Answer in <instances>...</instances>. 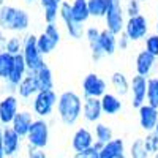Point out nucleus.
Returning <instances> with one entry per match:
<instances>
[{
  "instance_id": "nucleus-1",
  "label": "nucleus",
  "mask_w": 158,
  "mask_h": 158,
  "mask_svg": "<svg viewBox=\"0 0 158 158\" xmlns=\"http://www.w3.org/2000/svg\"><path fill=\"white\" fill-rule=\"evenodd\" d=\"M82 103L84 98L74 90H65L59 95L57 100V115L59 120L67 125L73 127L82 117Z\"/></svg>"
},
{
  "instance_id": "nucleus-2",
  "label": "nucleus",
  "mask_w": 158,
  "mask_h": 158,
  "mask_svg": "<svg viewBox=\"0 0 158 158\" xmlns=\"http://www.w3.org/2000/svg\"><path fill=\"white\" fill-rule=\"evenodd\" d=\"M29 27H30V16L25 10L13 5L0 6V30L24 33L29 30Z\"/></svg>"
},
{
  "instance_id": "nucleus-3",
  "label": "nucleus",
  "mask_w": 158,
  "mask_h": 158,
  "mask_svg": "<svg viewBox=\"0 0 158 158\" xmlns=\"http://www.w3.org/2000/svg\"><path fill=\"white\" fill-rule=\"evenodd\" d=\"M125 22H127V15H125L123 0H109L108 11L106 16H104V25H106L104 29H108L114 35H120L123 33Z\"/></svg>"
},
{
  "instance_id": "nucleus-4",
  "label": "nucleus",
  "mask_w": 158,
  "mask_h": 158,
  "mask_svg": "<svg viewBox=\"0 0 158 158\" xmlns=\"http://www.w3.org/2000/svg\"><path fill=\"white\" fill-rule=\"evenodd\" d=\"M59 95L56 90H40L38 94L32 98V112L36 115V118H48L52 115L54 109L57 108Z\"/></svg>"
},
{
  "instance_id": "nucleus-5",
  "label": "nucleus",
  "mask_w": 158,
  "mask_h": 158,
  "mask_svg": "<svg viewBox=\"0 0 158 158\" xmlns=\"http://www.w3.org/2000/svg\"><path fill=\"white\" fill-rule=\"evenodd\" d=\"M22 57L25 60L29 73H36L38 70H41L46 62H44V56L40 52L38 46H36V35L29 33L24 38V49H22Z\"/></svg>"
},
{
  "instance_id": "nucleus-6",
  "label": "nucleus",
  "mask_w": 158,
  "mask_h": 158,
  "mask_svg": "<svg viewBox=\"0 0 158 158\" xmlns=\"http://www.w3.org/2000/svg\"><path fill=\"white\" fill-rule=\"evenodd\" d=\"M25 139L29 147L44 150L49 144V123L46 118H35Z\"/></svg>"
},
{
  "instance_id": "nucleus-7",
  "label": "nucleus",
  "mask_w": 158,
  "mask_h": 158,
  "mask_svg": "<svg viewBox=\"0 0 158 158\" xmlns=\"http://www.w3.org/2000/svg\"><path fill=\"white\" fill-rule=\"evenodd\" d=\"M81 89H82V98H98L100 100L101 97L108 94V82L100 74L89 73L82 79Z\"/></svg>"
},
{
  "instance_id": "nucleus-8",
  "label": "nucleus",
  "mask_w": 158,
  "mask_h": 158,
  "mask_svg": "<svg viewBox=\"0 0 158 158\" xmlns=\"http://www.w3.org/2000/svg\"><path fill=\"white\" fill-rule=\"evenodd\" d=\"M123 33L130 38V41H141L149 36V21L144 15L127 18Z\"/></svg>"
},
{
  "instance_id": "nucleus-9",
  "label": "nucleus",
  "mask_w": 158,
  "mask_h": 158,
  "mask_svg": "<svg viewBox=\"0 0 158 158\" xmlns=\"http://www.w3.org/2000/svg\"><path fill=\"white\" fill-rule=\"evenodd\" d=\"M59 19L63 22L65 29H67V33L70 35V38L73 40H82L84 33H85V29L82 24H77L74 19H73V15H71V3L70 2H65L62 3L60 6V16Z\"/></svg>"
},
{
  "instance_id": "nucleus-10",
  "label": "nucleus",
  "mask_w": 158,
  "mask_h": 158,
  "mask_svg": "<svg viewBox=\"0 0 158 158\" xmlns=\"http://www.w3.org/2000/svg\"><path fill=\"white\" fill-rule=\"evenodd\" d=\"M147 77H142L139 74H135L131 77V87H130V98L131 106L139 109L141 106L147 103Z\"/></svg>"
},
{
  "instance_id": "nucleus-11",
  "label": "nucleus",
  "mask_w": 158,
  "mask_h": 158,
  "mask_svg": "<svg viewBox=\"0 0 158 158\" xmlns=\"http://www.w3.org/2000/svg\"><path fill=\"white\" fill-rule=\"evenodd\" d=\"M19 111V98L16 95H5L0 100V127H10Z\"/></svg>"
},
{
  "instance_id": "nucleus-12",
  "label": "nucleus",
  "mask_w": 158,
  "mask_h": 158,
  "mask_svg": "<svg viewBox=\"0 0 158 158\" xmlns=\"http://www.w3.org/2000/svg\"><path fill=\"white\" fill-rule=\"evenodd\" d=\"M94 146H95L94 131H90L87 127H79L73 133V136H71V147H73L74 153L89 150Z\"/></svg>"
},
{
  "instance_id": "nucleus-13",
  "label": "nucleus",
  "mask_w": 158,
  "mask_h": 158,
  "mask_svg": "<svg viewBox=\"0 0 158 158\" xmlns=\"http://www.w3.org/2000/svg\"><path fill=\"white\" fill-rule=\"evenodd\" d=\"M138 118H139V127L146 133H153L155 127L158 123V109L150 106V104H144L138 109Z\"/></svg>"
},
{
  "instance_id": "nucleus-14",
  "label": "nucleus",
  "mask_w": 158,
  "mask_h": 158,
  "mask_svg": "<svg viewBox=\"0 0 158 158\" xmlns=\"http://www.w3.org/2000/svg\"><path fill=\"white\" fill-rule=\"evenodd\" d=\"M3 149L6 158L19 156L21 147H22V138L16 133L11 127H3Z\"/></svg>"
},
{
  "instance_id": "nucleus-15",
  "label": "nucleus",
  "mask_w": 158,
  "mask_h": 158,
  "mask_svg": "<svg viewBox=\"0 0 158 158\" xmlns=\"http://www.w3.org/2000/svg\"><path fill=\"white\" fill-rule=\"evenodd\" d=\"M156 57H153L152 54H149L147 51H139L138 56L135 59V70H136V74L142 76V77H152V73L156 67Z\"/></svg>"
},
{
  "instance_id": "nucleus-16",
  "label": "nucleus",
  "mask_w": 158,
  "mask_h": 158,
  "mask_svg": "<svg viewBox=\"0 0 158 158\" xmlns=\"http://www.w3.org/2000/svg\"><path fill=\"white\" fill-rule=\"evenodd\" d=\"M103 108H101V101L98 98H84L82 103V118L89 123H98L101 122L103 117Z\"/></svg>"
},
{
  "instance_id": "nucleus-17",
  "label": "nucleus",
  "mask_w": 158,
  "mask_h": 158,
  "mask_svg": "<svg viewBox=\"0 0 158 158\" xmlns=\"http://www.w3.org/2000/svg\"><path fill=\"white\" fill-rule=\"evenodd\" d=\"M35 118L36 117H33V112L32 111L22 109V111L18 112V115L15 117V120H13V123L10 127L15 130L22 139H25V136H27V133H29V130H30V127H32Z\"/></svg>"
},
{
  "instance_id": "nucleus-18",
  "label": "nucleus",
  "mask_w": 158,
  "mask_h": 158,
  "mask_svg": "<svg viewBox=\"0 0 158 158\" xmlns=\"http://www.w3.org/2000/svg\"><path fill=\"white\" fill-rule=\"evenodd\" d=\"M100 158H127V147L122 138H114L100 150Z\"/></svg>"
},
{
  "instance_id": "nucleus-19",
  "label": "nucleus",
  "mask_w": 158,
  "mask_h": 158,
  "mask_svg": "<svg viewBox=\"0 0 158 158\" xmlns=\"http://www.w3.org/2000/svg\"><path fill=\"white\" fill-rule=\"evenodd\" d=\"M38 92H40V87L36 82V77L33 73H29L19 82V85L16 89V97H19L22 100H32Z\"/></svg>"
},
{
  "instance_id": "nucleus-20",
  "label": "nucleus",
  "mask_w": 158,
  "mask_h": 158,
  "mask_svg": "<svg viewBox=\"0 0 158 158\" xmlns=\"http://www.w3.org/2000/svg\"><path fill=\"white\" fill-rule=\"evenodd\" d=\"M43 8V18L46 24H56L60 16V6L65 0H38Z\"/></svg>"
},
{
  "instance_id": "nucleus-21",
  "label": "nucleus",
  "mask_w": 158,
  "mask_h": 158,
  "mask_svg": "<svg viewBox=\"0 0 158 158\" xmlns=\"http://www.w3.org/2000/svg\"><path fill=\"white\" fill-rule=\"evenodd\" d=\"M117 36L118 35H114L108 29H101V35H100L97 43H98V46L101 48V51L104 52V56H106V57L114 56L115 51L118 49L117 48Z\"/></svg>"
},
{
  "instance_id": "nucleus-22",
  "label": "nucleus",
  "mask_w": 158,
  "mask_h": 158,
  "mask_svg": "<svg viewBox=\"0 0 158 158\" xmlns=\"http://www.w3.org/2000/svg\"><path fill=\"white\" fill-rule=\"evenodd\" d=\"M100 101H101V108H103L104 115H117L123 108L120 97L115 94H111V92H108L104 97H101Z\"/></svg>"
},
{
  "instance_id": "nucleus-23",
  "label": "nucleus",
  "mask_w": 158,
  "mask_h": 158,
  "mask_svg": "<svg viewBox=\"0 0 158 158\" xmlns=\"http://www.w3.org/2000/svg\"><path fill=\"white\" fill-rule=\"evenodd\" d=\"M111 85L115 92V95L118 97H125V95H130V87H131V79L127 77L125 73L122 71H114L111 74Z\"/></svg>"
},
{
  "instance_id": "nucleus-24",
  "label": "nucleus",
  "mask_w": 158,
  "mask_h": 158,
  "mask_svg": "<svg viewBox=\"0 0 158 158\" xmlns=\"http://www.w3.org/2000/svg\"><path fill=\"white\" fill-rule=\"evenodd\" d=\"M71 15H73V19L77 24L84 25L92 18L90 11H89L87 0H73V2H71Z\"/></svg>"
},
{
  "instance_id": "nucleus-25",
  "label": "nucleus",
  "mask_w": 158,
  "mask_h": 158,
  "mask_svg": "<svg viewBox=\"0 0 158 158\" xmlns=\"http://www.w3.org/2000/svg\"><path fill=\"white\" fill-rule=\"evenodd\" d=\"M36 77V82L40 90H52L54 89V74H52V70L48 67V63L41 70H38L36 73H33Z\"/></svg>"
},
{
  "instance_id": "nucleus-26",
  "label": "nucleus",
  "mask_w": 158,
  "mask_h": 158,
  "mask_svg": "<svg viewBox=\"0 0 158 158\" xmlns=\"http://www.w3.org/2000/svg\"><path fill=\"white\" fill-rule=\"evenodd\" d=\"M94 136H95V142H100V144H108L109 141L114 139V133H112V128L103 122H98L95 123L94 127Z\"/></svg>"
},
{
  "instance_id": "nucleus-27",
  "label": "nucleus",
  "mask_w": 158,
  "mask_h": 158,
  "mask_svg": "<svg viewBox=\"0 0 158 158\" xmlns=\"http://www.w3.org/2000/svg\"><path fill=\"white\" fill-rule=\"evenodd\" d=\"M13 62H15V56L8 54L6 51L0 52V79L2 81H8L11 68H13Z\"/></svg>"
},
{
  "instance_id": "nucleus-28",
  "label": "nucleus",
  "mask_w": 158,
  "mask_h": 158,
  "mask_svg": "<svg viewBox=\"0 0 158 158\" xmlns=\"http://www.w3.org/2000/svg\"><path fill=\"white\" fill-rule=\"evenodd\" d=\"M87 5H89V11H90L92 18H103L104 19L109 0H87Z\"/></svg>"
},
{
  "instance_id": "nucleus-29",
  "label": "nucleus",
  "mask_w": 158,
  "mask_h": 158,
  "mask_svg": "<svg viewBox=\"0 0 158 158\" xmlns=\"http://www.w3.org/2000/svg\"><path fill=\"white\" fill-rule=\"evenodd\" d=\"M147 104L158 109V76H152L147 81Z\"/></svg>"
},
{
  "instance_id": "nucleus-30",
  "label": "nucleus",
  "mask_w": 158,
  "mask_h": 158,
  "mask_svg": "<svg viewBox=\"0 0 158 158\" xmlns=\"http://www.w3.org/2000/svg\"><path fill=\"white\" fill-rule=\"evenodd\" d=\"M36 46H38L40 52H41L43 56H49L51 52L57 48V44L52 41V40H51L44 32H41L40 35H36Z\"/></svg>"
},
{
  "instance_id": "nucleus-31",
  "label": "nucleus",
  "mask_w": 158,
  "mask_h": 158,
  "mask_svg": "<svg viewBox=\"0 0 158 158\" xmlns=\"http://www.w3.org/2000/svg\"><path fill=\"white\" fill-rule=\"evenodd\" d=\"M22 49H24V38L15 35V36H10L6 38V43H5V51L11 56H19L22 54Z\"/></svg>"
},
{
  "instance_id": "nucleus-32",
  "label": "nucleus",
  "mask_w": 158,
  "mask_h": 158,
  "mask_svg": "<svg viewBox=\"0 0 158 158\" xmlns=\"http://www.w3.org/2000/svg\"><path fill=\"white\" fill-rule=\"evenodd\" d=\"M152 155L147 152L146 146H144V139L138 138L131 142L130 146V158H150Z\"/></svg>"
},
{
  "instance_id": "nucleus-33",
  "label": "nucleus",
  "mask_w": 158,
  "mask_h": 158,
  "mask_svg": "<svg viewBox=\"0 0 158 158\" xmlns=\"http://www.w3.org/2000/svg\"><path fill=\"white\" fill-rule=\"evenodd\" d=\"M144 51L158 59V33H149V36L144 40Z\"/></svg>"
},
{
  "instance_id": "nucleus-34",
  "label": "nucleus",
  "mask_w": 158,
  "mask_h": 158,
  "mask_svg": "<svg viewBox=\"0 0 158 158\" xmlns=\"http://www.w3.org/2000/svg\"><path fill=\"white\" fill-rule=\"evenodd\" d=\"M43 32H44L56 44H59V43L62 41V32H60V29H59L57 22H56V24H46Z\"/></svg>"
},
{
  "instance_id": "nucleus-35",
  "label": "nucleus",
  "mask_w": 158,
  "mask_h": 158,
  "mask_svg": "<svg viewBox=\"0 0 158 158\" xmlns=\"http://www.w3.org/2000/svg\"><path fill=\"white\" fill-rule=\"evenodd\" d=\"M125 15H127V18H135V16L141 15L139 0H125Z\"/></svg>"
},
{
  "instance_id": "nucleus-36",
  "label": "nucleus",
  "mask_w": 158,
  "mask_h": 158,
  "mask_svg": "<svg viewBox=\"0 0 158 158\" xmlns=\"http://www.w3.org/2000/svg\"><path fill=\"white\" fill-rule=\"evenodd\" d=\"M144 139V146H146L147 152L153 156L155 153H158V136L155 133H149L146 135V138H142Z\"/></svg>"
},
{
  "instance_id": "nucleus-37",
  "label": "nucleus",
  "mask_w": 158,
  "mask_h": 158,
  "mask_svg": "<svg viewBox=\"0 0 158 158\" xmlns=\"http://www.w3.org/2000/svg\"><path fill=\"white\" fill-rule=\"evenodd\" d=\"M101 35V29L95 27V25H92V27H87L85 29V33H84V38L87 40L89 44H94L98 41V38Z\"/></svg>"
},
{
  "instance_id": "nucleus-38",
  "label": "nucleus",
  "mask_w": 158,
  "mask_h": 158,
  "mask_svg": "<svg viewBox=\"0 0 158 158\" xmlns=\"http://www.w3.org/2000/svg\"><path fill=\"white\" fill-rule=\"evenodd\" d=\"M73 158H100V152H98L95 147H92V149H89V150L74 153Z\"/></svg>"
},
{
  "instance_id": "nucleus-39",
  "label": "nucleus",
  "mask_w": 158,
  "mask_h": 158,
  "mask_svg": "<svg viewBox=\"0 0 158 158\" xmlns=\"http://www.w3.org/2000/svg\"><path fill=\"white\" fill-rule=\"evenodd\" d=\"M130 38L125 35V33H120L117 36V48L120 49V51H125V49H128V46H130Z\"/></svg>"
},
{
  "instance_id": "nucleus-40",
  "label": "nucleus",
  "mask_w": 158,
  "mask_h": 158,
  "mask_svg": "<svg viewBox=\"0 0 158 158\" xmlns=\"http://www.w3.org/2000/svg\"><path fill=\"white\" fill-rule=\"evenodd\" d=\"M27 158H48V155H46L44 150H38V149H32V147H29Z\"/></svg>"
},
{
  "instance_id": "nucleus-41",
  "label": "nucleus",
  "mask_w": 158,
  "mask_h": 158,
  "mask_svg": "<svg viewBox=\"0 0 158 158\" xmlns=\"http://www.w3.org/2000/svg\"><path fill=\"white\" fill-rule=\"evenodd\" d=\"M3 127H0V158H6L5 149H3Z\"/></svg>"
},
{
  "instance_id": "nucleus-42",
  "label": "nucleus",
  "mask_w": 158,
  "mask_h": 158,
  "mask_svg": "<svg viewBox=\"0 0 158 158\" xmlns=\"http://www.w3.org/2000/svg\"><path fill=\"white\" fill-rule=\"evenodd\" d=\"M5 43H6V38L3 35V30H0V52L5 51Z\"/></svg>"
},
{
  "instance_id": "nucleus-43",
  "label": "nucleus",
  "mask_w": 158,
  "mask_h": 158,
  "mask_svg": "<svg viewBox=\"0 0 158 158\" xmlns=\"http://www.w3.org/2000/svg\"><path fill=\"white\" fill-rule=\"evenodd\" d=\"M155 30L158 33V3H156V22H155Z\"/></svg>"
},
{
  "instance_id": "nucleus-44",
  "label": "nucleus",
  "mask_w": 158,
  "mask_h": 158,
  "mask_svg": "<svg viewBox=\"0 0 158 158\" xmlns=\"http://www.w3.org/2000/svg\"><path fill=\"white\" fill-rule=\"evenodd\" d=\"M153 133H155V135L158 136V123H156V127H155V131H153Z\"/></svg>"
},
{
  "instance_id": "nucleus-45",
  "label": "nucleus",
  "mask_w": 158,
  "mask_h": 158,
  "mask_svg": "<svg viewBox=\"0 0 158 158\" xmlns=\"http://www.w3.org/2000/svg\"><path fill=\"white\" fill-rule=\"evenodd\" d=\"M25 2H27V3H33V2H35V0H25Z\"/></svg>"
},
{
  "instance_id": "nucleus-46",
  "label": "nucleus",
  "mask_w": 158,
  "mask_h": 158,
  "mask_svg": "<svg viewBox=\"0 0 158 158\" xmlns=\"http://www.w3.org/2000/svg\"><path fill=\"white\" fill-rule=\"evenodd\" d=\"M152 158H158V153H155V155H153V156H152Z\"/></svg>"
},
{
  "instance_id": "nucleus-47",
  "label": "nucleus",
  "mask_w": 158,
  "mask_h": 158,
  "mask_svg": "<svg viewBox=\"0 0 158 158\" xmlns=\"http://www.w3.org/2000/svg\"><path fill=\"white\" fill-rule=\"evenodd\" d=\"M139 2H141V3H144V2H147V0H139Z\"/></svg>"
},
{
  "instance_id": "nucleus-48",
  "label": "nucleus",
  "mask_w": 158,
  "mask_h": 158,
  "mask_svg": "<svg viewBox=\"0 0 158 158\" xmlns=\"http://www.w3.org/2000/svg\"><path fill=\"white\" fill-rule=\"evenodd\" d=\"M15 158H22V156H15Z\"/></svg>"
}]
</instances>
